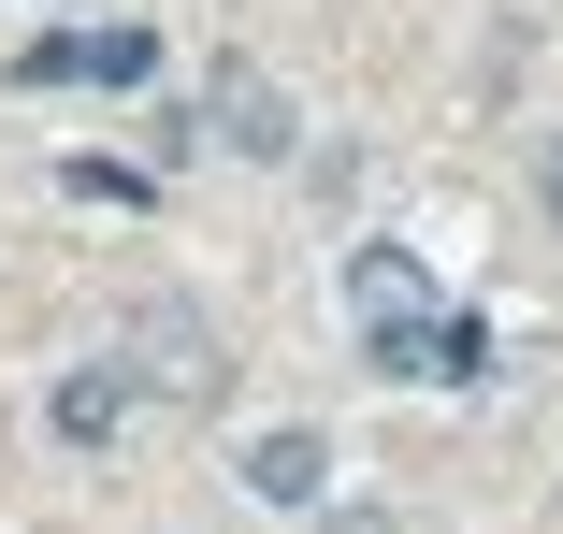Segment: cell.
I'll return each mask as SVG.
<instances>
[{"instance_id": "cell-2", "label": "cell", "mask_w": 563, "mask_h": 534, "mask_svg": "<svg viewBox=\"0 0 563 534\" xmlns=\"http://www.w3.org/2000/svg\"><path fill=\"white\" fill-rule=\"evenodd\" d=\"M131 376L174 390V404H217V333H202V303H145V318H131Z\"/></svg>"}, {"instance_id": "cell-5", "label": "cell", "mask_w": 563, "mask_h": 534, "mask_svg": "<svg viewBox=\"0 0 563 534\" xmlns=\"http://www.w3.org/2000/svg\"><path fill=\"white\" fill-rule=\"evenodd\" d=\"M131 404H145L131 347H117V361H73V376H58V434H73V448H101V434H131Z\"/></svg>"}, {"instance_id": "cell-1", "label": "cell", "mask_w": 563, "mask_h": 534, "mask_svg": "<svg viewBox=\"0 0 563 534\" xmlns=\"http://www.w3.org/2000/svg\"><path fill=\"white\" fill-rule=\"evenodd\" d=\"M347 333H362L376 376H477L492 361V333L433 289L419 246H347Z\"/></svg>"}, {"instance_id": "cell-4", "label": "cell", "mask_w": 563, "mask_h": 534, "mask_svg": "<svg viewBox=\"0 0 563 534\" xmlns=\"http://www.w3.org/2000/svg\"><path fill=\"white\" fill-rule=\"evenodd\" d=\"M217 145H232V159H289V87L275 73H217Z\"/></svg>"}, {"instance_id": "cell-7", "label": "cell", "mask_w": 563, "mask_h": 534, "mask_svg": "<svg viewBox=\"0 0 563 534\" xmlns=\"http://www.w3.org/2000/svg\"><path fill=\"white\" fill-rule=\"evenodd\" d=\"M549 218H563V145H549Z\"/></svg>"}, {"instance_id": "cell-6", "label": "cell", "mask_w": 563, "mask_h": 534, "mask_svg": "<svg viewBox=\"0 0 563 534\" xmlns=\"http://www.w3.org/2000/svg\"><path fill=\"white\" fill-rule=\"evenodd\" d=\"M232 477H246L261 505H318V491H332V434H261Z\"/></svg>"}, {"instance_id": "cell-3", "label": "cell", "mask_w": 563, "mask_h": 534, "mask_svg": "<svg viewBox=\"0 0 563 534\" xmlns=\"http://www.w3.org/2000/svg\"><path fill=\"white\" fill-rule=\"evenodd\" d=\"M15 73L30 87H145L159 73V30H44Z\"/></svg>"}]
</instances>
